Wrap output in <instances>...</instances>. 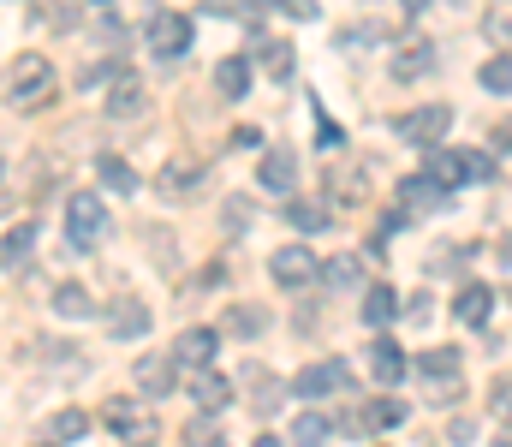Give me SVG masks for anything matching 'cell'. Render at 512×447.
Instances as JSON below:
<instances>
[{
    "label": "cell",
    "instance_id": "1",
    "mask_svg": "<svg viewBox=\"0 0 512 447\" xmlns=\"http://www.w3.org/2000/svg\"><path fill=\"white\" fill-rule=\"evenodd\" d=\"M6 102H12V108H24V114L48 108V102H54V66H48L42 54H18L12 84H6Z\"/></svg>",
    "mask_w": 512,
    "mask_h": 447
},
{
    "label": "cell",
    "instance_id": "2",
    "mask_svg": "<svg viewBox=\"0 0 512 447\" xmlns=\"http://www.w3.org/2000/svg\"><path fill=\"white\" fill-rule=\"evenodd\" d=\"M66 239H72L78 251H96V245L108 239V203H102L96 191H72V197H66Z\"/></svg>",
    "mask_w": 512,
    "mask_h": 447
},
{
    "label": "cell",
    "instance_id": "3",
    "mask_svg": "<svg viewBox=\"0 0 512 447\" xmlns=\"http://www.w3.org/2000/svg\"><path fill=\"white\" fill-rule=\"evenodd\" d=\"M447 132H453V108H447V102H429V108L399 114V144H411V149L447 144Z\"/></svg>",
    "mask_w": 512,
    "mask_h": 447
},
{
    "label": "cell",
    "instance_id": "4",
    "mask_svg": "<svg viewBox=\"0 0 512 447\" xmlns=\"http://www.w3.org/2000/svg\"><path fill=\"white\" fill-rule=\"evenodd\" d=\"M102 424H108L126 447H149L155 442V418H149L143 400H131V394H114V400L102 406Z\"/></svg>",
    "mask_w": 512,
    "mask_h": 447
},
{
    "label": "cell",
    "instance_id": "5",
    "mask_svg": "<svg viewBox=\"0 0 512 447\" xmlns=\"http://www.w3.org/2000/svg\"><path fill=\"white\" fill-rule=\"evenodd\" d=\"M203 185H209V167H203L191 149L167 155V161H161V173H155V191H161V197H197Z\"/></svg>",
    "mask_w": 512,
    "mask_h": 447
},
{
    "label": "cell",
    "instance_id": "6",
    "mask_svg": "<svg viewBox=\"0 0 512 447\" xmlns=\"http://www.w3.org/2000/svg\"><path fill=\"white\" fill-rule=\"evenodd\" d=\"M399 424H405V400H393V394L364 400L358 412H346V430H358V436H387V430H399Z\"/></svg>",
    "mask_w": 512,
    "mask_h": 447
},
{
    "label": "cell",
    "instance_id": "7",
    "mask_svg": "<svg viewBox=\"0 0 512 447\" xmlns=\"http://www.w3.org/2000/svg\"><path fill=\"white\" fill-rule=\"evenodd\" d=\"M185 48H191V18L155 12V18H149V54H155V60H179Z\"/></svg>",
    "mask_w": 512,
    "mask_h": 447
},
{
    "label": "cell",
    "instance_id": "8",
    "mask_svg": "<svg viewBox=\"0 0 512 447\" xmlns=\"http://www.w3.org/2000/svg\"><path fill=\"white\" fill-rule=\"evenodd\" d=\"M268 275H274L280 287H310L322 269H316V257H310V245H280V251L268 257Z\"/></svg>",
    "mask_w": 512,
    "mask_h": 447
},
{
    "label": "cell",
    "instance_id": "9",
    "mask_svg": "<svg viewBox=\"0 0 512 447\" xmlns=\"http://www.w3.org/2000/svg\"><path fill=\"white\" fill-rule=\"evenodd\" d=\"M179 358H161V352H149V358H137V370H131V382H137V394L143 400H167L179 382Z\"/></svg>",
    "mask_w": 512,
    "mask_h": 447
},
{
    "label": "cell",
    "instance_id": "10",
    "mask_svg": "<svg viewBox=\"0 0 512 447\" xmlns=\"http://www.w3.org/2000/svg\"><path fill=\"white\" fill-rule=\"evenodd\" d=\"M108 114H114V120H143V114H149V90H143L137 72H114V84H108Z\"/></svg>",
    "mask_w": 512,
    "mask_h": 447
},
{
    "label": "cell",
    "instance_id": "11",
    "mask_svg": "<svg viewBox=\"0 0 512 447\" xmlns=\"http://www.w3.org/2000/svg\"><path fill=\"white\" fill-rule=\"evenodd\" d=\"M346 376H352V364H346V358H328V364H310V370L292 382V394H298V400H322V394L346 388Z\"/></svg>",
    "mask_w": 512,
    "mask_h": 447
},
{
    "label": "cell",
    "instance_id": "12",
    "mask_svg": "<svg viewBox=\"0 0 512 447\" xmlns=\"http://www.w3.org/2000/svg\"><path fill=\"white\" fill-rule=\"evenodd\" d=\"M256 185H262V191H292V185H298V155L286 144H274L256 161Z\"/></svg>",
    "mask_w": 512,
    "mask_h": 447
},
{
    "label": "cell",
    "instance_id": "13",
    "mask_svg": "<svg viewBox=\"0 0 512 447\" xmlns=\"http://www.w3.org/2000/svg\"><path fill=\"white\" fill-rule=\"evenodd\" d=\"M215 352H221V328H185V334H179V346H173V358H179V364H191V370H209V364H215Z\"/></svg>",
    "mask_w": 512,
    "mask_h": 447
},
{
    "label": "cell",
    "instance_id": "14",
    "mask_svg": "<svg viewBox=\"0 0 512 447\" xmlns=\"http://www.w3.org/2000/svg\"><path fill=\"white\" fill-rule=\"evenodd\" d=\"M108 328H114V340H137V334H149V304L143 298L120 293L108 304Z\"/></svg>",
    "mask_w": 512,
    "mask_h": 447
},
{
    "label": "cell",
    "instance_id": "15",
    "mask_svg": "<svg viewBox=\"0 0 512 447\" xmlns=\"http://www.w3.org/2000/svg\"><path fill=\"white\" fill-rule=\"evenodd\" d=\"M441 203H447V191H441L429 173H417V179L399 185V215H435Z\"/></svg>",
    "mask_w": 512,
    "mask_h": 447
},
{
    "label": "cell",
    "instance_id": "16",
    "mask_svg": "<svg viewBox=\"0 0 512 447\" xmlns=\"http://www.w3.org/2000/svg\"><path fill=\"white\" fill-rule=\"evenodd\" d=\"M239 382H245V400H251L256 418H268V412L280 406V394H286V388H280V376H274V370H262V364H251Z\"/></svg>",
    "mask_w": 512,
    "mask_h": 447
},
{
    "label": "cell",
    "instance_id": "17",
    "mask_svg": "<svg viewBox=\"0 0 512 447\" xmlns=\"http://www.w3.org/2000/svg\"><path fill=\"white\" fill-rule=\"evenodd\" d=\"M215 96H221V102H245V96H251V60H245V54H227V60L215 66Z\"/></svg>",
    "mask_w": 512,
    "mask_h": 447
},
{
    "label": "cell",
    "instance_id": "18",
    "mask_svg": "<svg viewBox=\"0 0 512 447\" xmlns=\"http://www.w3.org/2000/svg\"><path fill=\"white\" fill-rule=\"evenodd\" d=\"M191 400H197V412H221L227 400H233V382L209 364V370H197V382H191Z\"/></svg>",
    "mask_w": 512,
    "mask_h": 447
},
{
    "label": "cell",
    "instance_id": "19",
    "mask_svg": "<svg viewBox=\"0 0 512 447\" xmlns=\"http://www.w3.org/2000/svg\"><path fill=\"white\" fill-rule=\"evenodd\" d=\"M429 66H435V42H423V36L399 42V54H393V72H399V78H423Z\"/></svg>",
    "mask_w": 512,
    "mask_h": 447
},
{
    "label": "cell",
    "instance_id": "20",
    "mask_svg": "<svg viewBox=\"0 0 512 447\" xmlns=\"http://www.w3.org/2000/svg\"><path fill=\"white\" fill-rule=\"evenodd\" d=\"M489 310H495V287H477V281H471V287H459V298H453V316L471 322V328L489 322Z\"/></svg>",
    "mask_w": 512,
    "mask_h": 447
},
{
    "label": "cell",
    "instance_id": "21",
    "mask_svg": "<svg viewBox=\"0 0 512 447\" xmlns=\"http://www.w3.org/2000/svg\"><path fill=\"white\" fill-rule=\"evenodd\" d=\"M268 322H274V316H268L262 304H233V310H227V322H221V334L256 340V334H268Z\"/></svg>",
    "mask_w": 512,
    "mask_h": 447
},
{
    "label": "cell",
    "instance_id": "22",
    "mask_svg": "<svg viewBox=\"0 0 512 447\" xmlns=\"http://www.w3.org/2000/svg\"><path fill=\"white\" fill-rule=\"evenodd\" d=\"M370 370H376V382H399V376H405V370H411V358H405V352H399V340H376V346H370Z\"/></svg>",
    "mask_w": 512,
    "mask_h": 447
},
{
    "label": "cell",
    "instance_id": "23",
    "mask_svg": "<svg viewBox=\"0 0 512 447\" xmlns=\"http://www.w3.org/2000/svg\"><path fill=\"white\" fill-rule=\"evenodd\" d=\"M286 221H292L298 233H322V227H328V203H322V197H292V203H286Z\"/></svg>",
    "mask_w": 512,
    "mask_h": 447
},
{
    "label": "cell",
    "instance_id": "24",
    "mask_svg": "<svg viewBox=\"0 0 512 447\" xmlns=\"http://www.w3.org/2000/svg\"><path fill=\"white\" fill-rule=\"evenodd\" d=\"M429 179H435L441 191H459V185H465V155H453V149H435V155H429Z\"/></svg>",
    "mask_w": 512,
    "mask_h": 447
},
{
    "label": "cell",
    "instance_id": "25",
    "mask_svg": "<svg viewBox=\"0 0 512 447\" xmlns=\"http://www.w3.org/2000/svg\"><path fill=\"white\" fill-rule=\"evenodd\" d=\"M417 370H423L429 382H459V352H453V346H429V352L417 358Z\"/></svg>",
    "mask_w": 512,
    "mask_h": 447
},
{
    "label": "cell",
    "instance_id": "26",
    "mask_svg": "<svg viewBox=\"0 0 512 447\" xmlns=\"http://www.w3.org/2000/svg\"><path fill=\"white\" fill-rule=\"evenodd\" d=\"M48 304H54V316H66V322H78V316H90V310H96V298L84 293L78 281H66V287H54V298H48Z\"/></svg>",
    "mask_w": 512,
    "mask_h": 447
},
{
    "label": "cell",
    "instance_id": "27",
    "mask_svg": "<svg viewBox=\"0 0 512 447\" xmlns=\"http://www.w3.org/2000/svg\"><path fill=\"white\" fill-rule=\"evenodd\" d=\"M393 316H399V293H393V287H370V293H364V322H370V328H387Z\"/></svg>",
    "mask_w": 512,
    "mask_h": 447
},
{
    "label": "cell",
    "instance_id": "28",
    "mask_svg": "<svg viewBox=\"0 0 512 447\" xmlns=\"http://www.w3.org/2000/svg\"><path fill=\"white\" fill-rule=\"evenodd\" d=\"M328 436H334V424H328L322 412H304V418L292 424V442H298V447H322Z\"/></svg>",
    "mask_w": 512,
    "mask_h": 447
},
{
    "label": "cell",
    "instance_id": "29",
    "mask_svg": "<svg viewBox=\"0 0 512 447\" xmlns=\"http://www.w3.org/2000/svg\"><path fill=\"white\" fill-rule=\"evenodd\" d=\"M96 173H102V185H108V191H137V173H131V161H120V155H102V161H96Z\"/></svg>",
    "mask_w": 512,
    "mask_h": 447
},
{
    "label": "cell",
    "instance_id": "30",
    "mask_svg": "<svg viewBox=\"0 0 512 447\" xmlns=\"http://www.w3.org/2000/svg\"><path fill=\"white\" fill-rule=\"evenodd\" d=\"M262 72H268V78H292V42L268 36V42H262Z\"/></svg>",
    "mask_w": 512,
    "mask_h": 447
},
{
    "label": "cell",
    "instance_id": "31",
    "mask_svg": "<svg viewBox=\"0 0 512 447\" xmlns=\"http://www.w3.org/2000/svg\"><path fill=\"white\" fill-rule=\"evenodd\" d=\"M48 436H54V442H78V436H90V418H84L78 406H66V412L48 424Z\"/></svg>",
    "mask_w": 512,
    "mask_h": 447
},
{
    "label": "cell",
    "instance_id": "32",
    "mask_svg": "<svg viewBox=\"0 0 512 447\" xmlns=\"http://www.w3.org/2000/svg\"><path fill=\"white\" fill-rule=\"evenodd\" d=\"M483 90H489V96H512V54H495V60L483 66Z\"/></svg>",
    "mask_w": 512,
    "mask_h": 447
},
{
    "label": "cell",
    "instance_id": "33",
    "mask_svg": "<svg viewBox=\"0 0 512 447\" xmlns=\"http://www.w3.org/2000/svg\"><path fill=\"white\" fill-rule=\"evenodd\" d=\"M30 239H36V227H30V221H18V227L0 239V257H6V263H24V257H30Z\"/></svg>",
    "mask_w": 512,
    "mask_h": 447
},
{
    "label": "cell",
    "instance_id": "34",
    "mask_svg": "<svg viewBox=\"0 0 512 447\" xmlns=\"http://www.w3.org/2000/svg\"><path fill=\"white\" fill-rule=\"evenodd\" d=\"M322 281L328 287H358L364 269H358V257H334V263H322Z\"/></svg>",
    "mask_w": 512,
    "mask_h": 447
},
{
    "label": "cell",
    "instance_id": "35",
    "mask_svg": "<svg viewBox=\"0 0 512 447\" xmlns=\"http://www.w3.org/2000/svg\"><path fill=\"white\" fill-rule=\"evenodd\" d=\"M489 412L495 418H512V376H495L489 382Z\"/></svg>",
    "mask_w": 512,
    "mask_h": 447
},
{
    "label": "cell",
    "instance_id": "36",
    "mask_svg": "<svg viewBox=\"0 0 512 447\" xmlns=\"http://www.w3.org/2000/svg\"><path fill=\"white\" fill-rule=\"evenodd\" d=\"M489 173H495V161H489V155H477V149H471V155H465V185H483V179H489Z\"/></svg>",
    "mask_w": 512,
    "mask_h": 447
},
{
    "label": "cell",
    "instance_id": "37",
    "mask_svg": "<svg viewBox=\"0 0 512 447\" xmlns=\"http://www.w3.org/2000/svg\"><path fill=\"white\" fill-rule=\"evenodd\" d=\"M185 442H191V447H209V442H215V430L197 418V424H185Z\"/></svg>",
    "mask_w": 512,
    "mask_h": 447
},
{
    "label": "cell",
    "instance_id": "38",
    "mask_svg": "<svg viewBox=\"0 0 512 447\" xmlns=\"http://www.w3.org/2000/svg\"><path fill=\"white\" fill-rule=\"evenodd\" d=\"M209 12H221V18H227V12H239V0H209Z\"/></svg>",
    "mask_w": 512,
    "mask_h": 447
},
{
    "label": "cell",
    "instance_id": "39",
    "mask_svg": "<svg viewBox=\"0 0 512 447\" xmlns=\"http://www.w3.org/2000/svg\"><path fill=\"white\" fill-rule=\"evenodd\" d=\"M495 257H501V263L512 269V239H501V245H495Z\"/></svg>",
    "mask_w": 512,
    "mask_h": 447
},
{
    "label": "cell",
    "instance_id": "40",
    "mask_svg": "<svg viewBox=\"0 0 512 447\" xmlns=\"http://www.w3.org/2000/svg\"><path fill=\"white\" fill-rule=\"evenodd\" d=\"M495 144H501V149H512V120L501 126V132H495Z\"/></svg>",
    "mask_w": 512,
    "mask_h": 447
},
{
    "label": "cell",
    "instance_id": "41",
    "mask_svg": "<svg viewBox=\"0 0 512 447\" xmlns=\"http://www.w3.org/2000/svg\"><path fill=\"white\" fill-rule=\"evenodd\" d=\"M251 447H286V442H280V436H256Z\"/></svg>",
    "mask_w": 512,
    "mask_h": 447
},
{
    "label": "cell",
    "instance_id": "42",
    "mask_svg": "<svg viewBox=\"0 0 512 447\" xmlns=\"http://www.w3.org/2000/svg\"><path fill=\"white\" fill-rule=\"evenodd\" d=\"M495 447H512V430H495Z\"/></svg>",
    "mask_w": 512,
    "mask_h": 447
},
{
    "label": "cell",
    "instance_id": "43",
    "mask_svg": "<svg viewBox=\"0 0 512 447\" xmlns=\"http://www.w3.org/2000/svg\"><path fill=\"white\" fill-rule=\"evenodd\" d=\"M399 6H405V12H423V6H429V0H399Z\"/></svg>",
    "mask_w": 512,
    "mask_h": 447
},
{
    "label": "cell",
    "instance_id": "44",
    "mask_svg": "<svg viewBox=\"0 0 512 447\" xmlns=\"http://www.w3.org/2000/svg\"><path fill=\"white\" fill-rule=\"evenodd\" d=\"M256 6H286V0H256Z\"/></svg>",
    "mask_w": 512,
    "mask_h": 447
},
{
    "label": "cell",
    "instance_id": "45",
    "mask_svg": "<svg viewBox=\"0 0 512 447\" xmlns=\"http://www.w3.org/2000/svg\"><path fill=\"white\" fill-rule=\"evenodd\" d=\"M209 447H227V442H221V436H215V442H209Z\"/></svg>",
    "mask_w": 512,
    "mask_h": 447
},
{
    "label": "cell",
    "instance_id": "46",
    "mask_svg": "<svg viewBox=\"0 0 512 447\" xmlns=\"http://www.w3.org/2000/svg\"><path fill=\"white\" fill-rule=\"evenodd\" d=\"M0 173H6V155H0Z\"/></svg>",
    "mask_w": 512,
    "mask_h": 447
}]
</instances>
